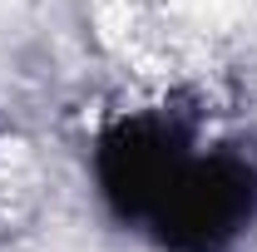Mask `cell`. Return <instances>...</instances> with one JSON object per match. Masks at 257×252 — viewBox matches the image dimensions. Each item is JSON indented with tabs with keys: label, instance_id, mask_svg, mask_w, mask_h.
Segmentation results:
<instances>
[{
	"label": "cell",
	"instance_id": "6da1fadb",
	"mask_svg": "<svg viewBox=\"0 0 257 252\" xmlns=\"http://www.w3.org/2000/svg\"><path fill=\"white\" fill-rule=\"evenodd\" d=\"M109 213L159 252H237L257 227V154L213 134L203 109H134L94 144Z\"/></svg>",
	"mask_w": 257,
	"mask_h": 252
}]
</instances>
